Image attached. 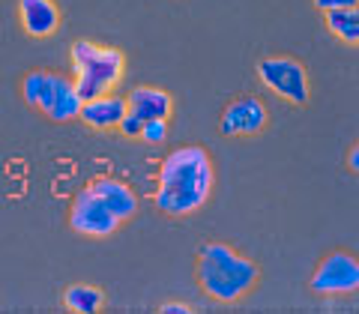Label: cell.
Wrapping results in <instances>:
<instances>
[{"label":"cell","instance_id":"cell-1","mask_svg":"<svg viewBox=\"0 0 359 314\" xmlns=\"http://www.w3.org/2000/svg\"><path fill=\"white\" fill-rule=\"evenodd\" d=\"M216 186L212 159L204 147L186 144L165 156L159 168V186H156V210L171 219L195 216L207 207V200Z\"/></svg>","mask_w":359,"mask_h":314},{"label":"cell","instance_id":"cell-2","mask_svg":"<svg viewBox=\"0 0 359 314\" xmlns=\"http://www.w3.org/2000/svg\"><path fill=\"white\" fill-rule=\"evenodd\" d=\"M198 285L204 287V294L216 302H240L245 294H252L261 269L255 261L243 257L240 252H233L228 243H207L198 252Z\"/></svg>","mask_w":359,"mask_h":314},{"label":"cell","instance_id":"cell-3","mask_svg":"<svg viewBox=\"0 0 359 314\" xmlns=\"http://www.w3.org/2000/svg\"><path fill=\"white\" fill-rule=\"evenodd\" d=\"M69 63H72V81L81 99L108 93L126 75V54L120 48H111V45H96L87 39H78L72 45Z\"/></svg>","mask_w":359,"mask_h":314},{"label":"cell","instance_id":"cell-4","mask_svg":"<svg viewBox=\"0 0 359 314\" xmlns=\"http://www.w3.org/2000/svg\"><path fill=\"white\" fill-rule=\"evenodd\" d=\"M257 78L266 90H273L276 96H282L290 105H306L311 96V84H309V72L297 57H264L257 60Z\"/></svg>","mask_w":359,"mask_h":314},{"label":"cell","instance_id":"cell-5","mask_svg":"<svg viewBox=\"0 0 359 314\" xmlns=\"http://www.w3.org/2000/svg\"><path fill=\"white\" fill-rule=\"evenodd\" d=\"M120 224L123 221L96 198V192L90 186L84 189V192L75 195L72 210H69V228L75 233L90 237V240H105V237H111V233H117Z\"/></svg>","mask_w":359,"mask_h":314},{"label":"cell","instance_id":"cell-6","mask_svg":"<svg viewBox=\"0 0 359 314\" xmlns=\"http://www.w3.org/2000/svg\"><path fill=\"white\" fill-rule=\"evenodd\" d=\"M356 287H359V264L347 252L327 254L311 275V290L318 296H347Z\"/></svg>","mask_w":359,"mask_h":314},{"label":"cell","instance_id":"cell-7","mask_svg":"<svg viewBox=\"0 0 359 314\" xmlns=\"http://www.w3.org/2000/svg\"><path fill=\"white\" fill-rule=\"evenodd\" d=\"M266 105L255 96H240L224 108L219 129L228 138H252V135H261L266 129Z\"/></svg>","mask_w":359,"mask_h":314},{"label":"cell","instance_id":"cell-8","mask_svg":"<svg viewBox=\"0 0 359 314\" xmlns=\"http://www.w3.org/2000/svg\"><path fill=\"white\" fill-rule=\"evenodd\" d=\"M84 99L78 96L75 81L66 75H54L48 72V81H45L42 99H39V111L54 123H66V120H78V111H81Z\"/></svg>","mask_w":359,"mask_h":314},{"label":"cell","instance_id":"cell-9","mask_svg":"<svg viewBox=\"0 0 359 314\" xmlns=\"http://www.w3.org/2000/svg\"><path fill=\"white\" fill-rule=\"evenodd\" d=\"M129 111L126 105V96L114 93H99L93 99H84L81 111H78V120H84L90 129H99V132H108V129H117V123L123 120V114Z\"/></svg>","mask_w":359,"mask_h":314},{"label":"cell","instance_id":"cell-10","mask_svg":"<svg viewBox=\"0 0 359 314\" xmlns=\"http://www.w3.org/2000/svg\"><path fill=\"white\" fill-rule=\"evenodd\" d=\"M18 18L33 39H45L60 27V9L54 0H18Z\"/></svg>","mask_w":359,"mask_h":314},{"label":"cell","instance_id":"cell-11","mask_svg":"<svg viewBox=\"0 0 359 314\" xmlns=\"http://www.w3.org/2000/svg\"><path fill=\"white\" fill-rule=\"evenodd\" d=\"M90 189H93L96 198L102 200V204L114 212L120 221L132 219L135 210H138V198H135V192L117 177H96L93 183H90Z\"/></svg>","mask_w":359,"mask_h":314},{"label":"cell","instance_id":"cell-12","mask_svg":"<svg viewBox=\"0 0 359 314\" xmlns=\"http://www.w3.org/2000/svg\"><path fill=\"white\" fill-rule=\"evenodd\" d=\"M126 105L132 114H138L141 120H168L174 114V99L171 93H165L159 87H135L132 93L126 96Z\"/></svg>","mask_w":359,"mask_h":314},{"label":"cell","instance_id":"cell-13","mask_svg":"<svg viewBox=\"0 0 359 314\" xmlns=\"http://www.w3.org/2000/svg\"><path fill=\"white\" fill-rule=\"evenodd\" d=\"M63 306L66 311H75V314H96L105 306V294L96 285H69L63 294Z\"/></svg>","mask_w":359,"mask_h":314},{"label":"cell","instance_id":"cell-14","mask_svg":"<svg viewBox=\"0 0 359 314\" xmlns=\"http://www.w3.org/2000/svg\"><path fill=\"white\" fill-rule=\"evenodd\" d=\"M327 15V27L332 36H339L347 45L359 42V9L356 6H344V9H330Z\"/></svg>","mask_w":359,"mask_h":314},{"label":"cell","instance_id":"cell-15","mask_svg":"<svg viewBox=\"0 0 359 314\" xmlns=\"http://www.w3.org/2000/svg\"><path fill=\"white\" fill-rule=\"evenodd\" d=\"M45 81H48V72H27L25 75V81H21V96H25V102L30 108H36L39 105V99H42V90H45Z\"/></svg>","mask_w":359,"mask_h":314},{"label":"cell","instance_id":"cell-16","mask_svg":"<svg viewBox=\"0 0 359 314\" xmlns=\"http://www.w3.org/2000/svg\"><path fill=\"white\" fill-rule=\"evenodd\" d=\"M138 138L144 144H162L168 138V120H144Z\"/></svg>","mask_w":359,"mask_h":314},{"label":"cell","instance_id":"cell-17","mask_svg":"<svg viewBox=\"0 0 359 314\" xmlns=\"http://www.w3.org/2000/svg\"><path fill=\"white\" fill-rule=\"evenodd\" d=\"M141 126H144V120H141L138 114H132V111H126V114H123V120L117 123V129L126 135V138H138V135H141Z\"/></svg>","mask_w":359,"mask_h":314},{"label":"cell","instance_id":"cell-18","mask_svg":"<svg viewBox=\"0 0 359 314\" xmlns=\"http://www.w3.org/2000/svg\"><path fill=\"white\" fill-rule=\"evenodd\" d=\"M359 0H314V6L320 13H330V9H344V6H356Z\"/></svg>","mask_w":359,"mask_h":314},{"label":"cell","instance_id":"cell-19","mask_svg":"<svg viewBox=\"0 0 359 314\" xmlns=\"http://www.w3.org/2000/svg\"><path fill=\"white\" fill-rule=\"evenodd\" d=\"M159 311L162 314H189V311H192V306H186V302H165Z\"/></svg>","mask_w":359,"mask_h":314},{"label":"cell","instance_id":"cell-20","mask_svg":"<svg viewBox=\"0 0 359 314\" xmlns=\"http://www.w3.org/2000/svg\"><path fill=\"white\" fill-rule=\"evenodd\" d=\"M351 171H359V147L351 150Z\"/></svg>","mask_w":359,"mask_h":314}]
</instances>
